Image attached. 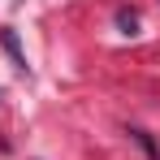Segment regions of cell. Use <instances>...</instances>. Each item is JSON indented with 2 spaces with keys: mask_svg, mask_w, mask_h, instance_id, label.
<instances>
[{
  "mask_svg": "<svg viewBox=\"0 0 160 160\" xmlns=\"http://www.w3.org/2000/svg\"><path fill=\"white\" fill-rule=\"evenodd\" d=\"M0 39H4V48L13 52V65H22V69H26V56H22V48H18V35H13V30H4Z\"/></svg>",
  "mask_w": 160,
  "mask_h": 160,
  "instance_id": "cell-1",
  "label": "cell"
},
{
  "mask_svg": "<svg viewBox=\"0 0 160 160\" xmlns=\"http://www.w3.org/2000/svg\"><path fill=\"white\" fill-rule=\"evenodd\" d=\"M117 26L126 30V35H134V30H138V18H134L130 9H121V13H117Z\"/></svg>",
  "mask_w": 160,
  "mask_h": 160,
  "instance_id": "cell-2",
  "label": "cell"
}]
</instances>
